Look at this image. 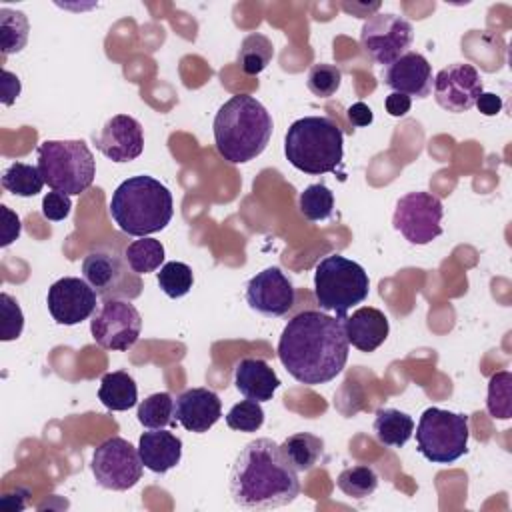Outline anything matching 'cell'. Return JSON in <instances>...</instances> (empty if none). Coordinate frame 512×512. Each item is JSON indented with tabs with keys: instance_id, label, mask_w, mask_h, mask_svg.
<instances>
[{
	"instance_id": "1",
	"label": "cell",
	"mask_w": 512,
	"mask_h": 512,
	"mask_svg": "<svg viewBox=\"0 0 512 512\" xmlns=\"http://www.w3.org/2000/svg\"><path fill=\"white\" fill-rule=\"evenodd\" d=\"M344 322L320 310H304L284 326L278 358L288 374L306 386L334 380L348 360Z\"/></svg>"
},
{
	"instance_id": "2",
	"label": "cell",
	"mask_w": 512,
	"mask_h": 512,
	"mask_svg": "<svg viewBox=\"0 0 512 512\" xmlns=\"http://www.w3.org/2000/svg\"><path fill=\"white\" fill-rule=\"evenodd\" d=\"M230 496L246 510L280 508L300 494L298 470L272 438L248 442L236 456L228 476Z\"/></svg>"
},
{
	"instance_id": "3",
	"label": "cell",
	"mask_w": 512,
	"mask_h": 512,
	"mask_svg": "<svg viewBox=\"0 0 512 512\" xmlns=\"http://www.w3.org/2000/svg\"><path fill=\"white\" fill-rule=\"evenodd\" d=\"M212 128L218 154L230 164H244L266 150L274 124L260 100L238 94L220 106Z\"/></svg>"
},
{
	"instance_id": "4",
	"label": "cell",
	"mask_w": 512,
	"mask_h": 512,
	"mask_svg": "<svg viewBox=\"0 0 512 512\" xmlns=\"http://www.w3.org/2000/svg\"><path fill=\"white\" fill-rule=\"evenodd\" d=\"M174 214L170 190L156 178L140 174L126 178L110 198L114 224L130 236H148L164 230Z\"/></svg>"
},
{
	"instance_id": "5",
	"label": "cell",
	"mask_w": 512,
	"mask_h": 512,
	"mask_svg": "<svg viewBox=\"0 0 512 512\" xmlns=\"http://www.w3.org/2000/svg\"><path fill=\"white\" fill-rule=\"evenodd\" d=\"M284 154L304 174L336 172L344 156V134L332 118L304 116L290 124L284 138Z\"/></svg>"
},
{
	"instance_id": "6",
	"label": "cell",
	"mask_w": 512,
	"mask_h": 512,
	"mask_svg": "<svg viewBox=\"0 0 512 512\" xmlns=\"http://www.w3.org/2000/svg\"><path fill=\"white\" fill-rule=\"evenodd\" d=\"M44 182L66 196L86 192L96 176V160L84 140H44L36 148Z\"/></svg>"
},
{
	"instance_id": "7",
	"label": "cell",
	"mask_w": 512,
	"mask_h": 512,
	"mask_svg": "<svg viewBox=\"0 0 512 512\" xmlns=\"http://www.w3.org/2000/svg\"><path fill=\"white\" fill-rule=\"evenodd\" d=\"M370 290L368 272L342 254H328L314 270V296L324 312L344 320L348 310L362 304Z\"/></svg>"
},
{
	"instance_id": "8",
	"label": "cell",
	"mask_w": 512,
	"mask_h": 512,
	"mask_svg": "<svg viewBox=\"0 0 512 512\" xmlns=\"http://www.w3.org/2000/svg\"><path fill=\"white\" fill-rule=\"evenodd\" d=\"M468 416L426 408L416 428L418 452L432 464H450L468 452Z\"/></svg>"
},
{
	"instance_id": "9",
	"label": "cell",
	"mask_w": 512,
	"mask_h": 512,
	"mask_svg": "<svg viewBox=\"0 0 512 512\" xmlns=\"http://www.w3.org/2000/svg\"><path fill=\"white\" fill-rule=\"evenodd\" d=\"M82 276L104 298L134 300L142 294V280L116 246H96L82 260Z\"/></svg>"
},
{
	"instance_id": "10",
	"label": "cell",
	"mask_w": 512,
	"mask_h": 512,
	"mask_svg": "<svg viewBox=\"0 0 512 512\" xmlns=\"http://www.w3.org/2000/svg\"><path fill=\"white\" fill-rule=\"evenodd\" d=\"M90 466L98 486L122 492L138 484L144 464L138 448L120 436H112L94 448Z\"/></svg>"
},
{
	"instance_id": "11",
	"label": "cell",
	"mask_w": 512,
	"mask_h": 512,
	"mask_svg": "<svg viewBox=\"0 0 512 512\" xmlns=\"http://www.w3.org/2000/svg\"><path fill=\"white\" fill-rule=\"evenodd\" d=\"M442 216L444 206L438 196L408 192L396 202L392 224L410 244L424 246L442 234Z\"/></svg>"
},
{
	"instance_id": "12",
	"label": "cell",
	"mask_w": 512,
	"mask_h": 512,
	"mask_svg": "<svg viewBox=\"0 0 512 512\" xmlns=\"http://www.w3.org/2000/svg\"><path fill=\"white\" fill-rule=\"evenodd\" d=\"M142 330V318L130 300H104L90 320V332L94 342L106 350L126 352L132 348Z\"/></svg>"
},
{
	"instance_id": "13",
	"label": "cell",
	"mask_w": 512,
	"mask_h": 512,
	"mask_svg": "<svg viewBox=\"0 0 512 512\" xmlns=\"http://www.w3.org/2000/svg\"><path fill=\"white\" fill-rule=\"evenodd\" d=\"M414 40L412 24L396 14H374L360 30V46L376 64L390 66L404 56Z\"/></svg>"
},
{
	"instance_id": "14",
	"label": "cell",
	"mask_w": 512,
	"mask_h": 512,
	"mask_svg": "<svg viewBox=\"0 0 512 512\" xmlns=\"http://www.w3.org/2000/svg\"><path fill=\"white\" fill-rule=\"evenodd\" d=\"M434 98L440 108L460 114L468 112L484 92L482 78L472 64H448L434 76Z\"/></svg>"
},
{
	"instance_id": "15",
	"label": "cell",
	"mask_w": 512,
	"mask_h": 512,
	"mask_svg": "<svg viewBox=\"0 0 512 512\" xmlns=\"http://www.w3.org/2000/svg\"><path fill=\"white\" fill-rule=\"evenodd\" d=\"M96 296L98 294L84 278L64 276L48 288L46 304L58 324L76 326L92 316L96 310Z\"/></svg>"
},
{
	"instance_id": "16",
	"label": "cell",
	"mask_w": 512,
	"mask_h": 512,
	"mask_svg": "<svg viewBox=\"0 0 512 512\" xmlns=\"http://www.w3.org/2000/svg\"><path fill=\"white\" fill-rule=\"evenodd\" d=\"M294 300L296 290L292 282L276 266L264 268L246 284V302L252 310H256L262 316H284L294 306Z\"/></svg>"
},
{
	"instance_id": "17",
	"label": "cell",
	"mask_w": 512,
	"mask_h": 512,
	"mask_svg": "<svg viewBox=\"0 0 512 512\" xmlns=\"http://www.w3.org/2000/svg\"><path fill=\"white\" fill-rule=\"evenodd\" d=\"M92 138L96 148L112 162L136 160L144 150L142 126L128 114L112 116Z\"/></svg>"
},
{
	"instance_id": "18",
	"label": "cell",
	"mask_w": 512,
	"mask_h": 512,
	"mask_svg": "<svg viewBox=\"0 0 512 512\" xmlns=\"http://www.w3.org/2000/svg\"><path fill=\"white\" fill-rule=\"evenodd\" d=\"M176 422L194 434L208 432L222 416V402L210 388H188L174 400Z\"/></svg>"
},
{
	"instance_id": "19",
	"label": "cell",
	"mask_w": 512,
	"mask_h": 512,
	"mask_svg": "<svg viewBox=\"0 0 512 512\" xmlns=\"http://www.w3.org/2000/svg\"><path fill=\"white\" fill-rule=\"evenodd\" d=\"M432 66L420 52H406L384 72V86L394 92L426 98L432 92Z\"/></svg>"
},
{
	"instance_id": "20",
	"label": "cell",
	"mask_w": 512,
	"mask_h": 512,
	"mask_svg": "<svg viewBox=\"0 0 512 512\" xmlns=\"http://www.w3.org/2000/svg\"><path fill=\"white\" fill-rule=\"evenodd\" d=\"M342 322L348 344H352L360 352H374L378 346L384 344L390 332L386 314L372 306H362L354 310Z\"/></svg>"
},
{
	"instance_id": "21",
	"label": "cell",
	"mask_w": 512,
	"mask_h": 512,
	"mask_svg": "<svg viewBox=\"0 0 512 512\" xmlns=\"http://www.w3.org/2000/svg\"><path fill=\"white\" fill-rule=\"evenodd\" d=\"M234 384L238 392L256 402L272 400L274 392L280 386V378L274 368L262 358H242L234 366Z\"/></svg>"
},
{
	"instance_id": "22",
	"label": "cell",
	"mask_w": 512,
	"mask_h": 512,
	"mask_svg": "<svg viewBox=\"0 0 512 512\" xmlns=\"http://www.w3.org/2000/svg\"><path fill=\"white\" fill-rule=\"evenodd\" d=\"M138 454L142 464L156 472L164 474L174 468L182 458V440L168 430H150L144 432L138 440Z\"/></svg>"
},
{
	"instance_id": "23",
	"label": "cell",
	"mask_w": 512,
	"mask_h": 512,
	"mask_svg": "<svg viewBox=\"0 0 512 512\" xmlns=\"http://www.w3.org/2000/svg\"><path fill=\"white\" fill-rule=\"evenodd\" d=\"M98 398L108 410H114V412L130 410L138 402L136 380L124 370L108 372L100 380Z\"/></svg>"
},
{
	"instance_id": "24",
	"label": "cell",
	"mask_w": 512,
	"mask_h": 512,
	"mask_svg": "<svg viewBox=\"0 0 512 512\" xmlns=\"http://www.w3.org/2000/svg\"><path fill=\"white\" fill-rule=\"evenodd\" d=\"M374 436L380 444L390 448H402L414 432V420L406 412L396 408H380L374 418Z\"/></svg>"
},
{
	"instance_id": "25",
	"label": "cell",
	"mask_w": 512,
	"mask_h": 512,
	"mask_svg": "<svg viewBox=\"0 0 512 512\" xmlns=\"http://www.w3.org/2000/svg\"><path fill=\"white\" fill-rule=\"evenodd\" d=\"M280 450L298 472H308L322 458L324 440L310 432H296L280 444Z\"/></svg>"
},
{
	"instance_id": "26",
	"label": "cell",
	"mask_w": 512,
	"mask_h": 512,
	"mask_svg": "<svg viewBox=\"0 0 512 512\" xmlns=\"http://www.w3.org/2000/svg\"><path fill=\"white\" fill-rule=\"evenodd\" d=\"M272 56H274L272 40L260 32H254L242 40L236 60L244 74L256 76L272 62Z\"/></svg>"
},
{
	"instance_id": "27",
	"label": "cell",
	"mask_w": 512,
	"mask_h": 512,
	"mask_svg": "<svg viewBox=\"0 0 512 512\" xmlns=\"http://www.w3.org/2000/svg\"><path fill=\"white\" fill-rule=\"evenodd\" d=\"M30 24L24 12L0 8V48L2 56L20 52L28 42Z\"/></svg>"
},
{
	"instance_id": "28",
	"label": "cell",
	"mask_w": 512,
	"mask_h": 512,
	"mask_svg": "<svg viewBox=\"0 0 512 512\" xmlns=\"http://www.w3.org/2000/svg\"><path fill=\"white\" fill-rule=\"evenodd\" d=\"M44 184L46 182H44L38 166H32V164L12 162L2 172V186H4V190L12 192L14 196H22V198L36 196Z\"/></svg>"
},
{
	"instance_id": "29",
	"label": "cell",
	"mask_w": 512,
	"mask_h": 512,
	"mask_svg": "<svg viewBox=\"0 0 512 512\" xmlns=\"http://www.w3.org/2000/svg\"><path fill=\"white\" fill-rule=\"evenodd\" d=\"M124 256H126L128 266L136 274H148V272H154V270H158L162 266V262H164V246H162L160 240L144 236L140 240L130 242L124 248Z\"/></svg>"
},
{
	"instance_id": "30",
	"label": "cell",
	"mask_w": 512,
	"mask_h": 512,
	"mask_svg": "<svg viewBox=\"0 0 512 512\" xmlns=\"http://www.w3.org/2000/svg\"><path fill=\"white\" fill-rule=\"evenodd\" d=\"M138 422L148 430H158L174 422V398L168 392H156L138 404Z\"/></svg>"
},
{
	"instance_id": "31",
	"label": "cell",
	"mask_w": 512,
	"mask_h": 512,
	"mask_svg": "<svg viewBox=\"0 0 512 512\" xmlns=\"http://www.w3.org/2000/svg\"><path fill=\"white\" fill-rule=\"evenodd\" d=\"M298 208L310 222L328 220L334 212V194L324 184H310L300 192Z\"/></svg>"
},
{
	"instance_id": "32",
	"label": "cell",
	"mask_w": 512,
	"mask_h": 512,
	"mask_svg": "<svg viewBox=\"0 0 512 512\" xmlns=\"http://www.w3.org/2000/svg\"><path fill=\"white\" fill-rule=\"evenodd\" d=\"M338 488L356 500L368 498L378 488V474L370 466H350L338 474Z\"/></svg>"
},
{
	"instance_id": "33",
	"label": "cell",
	"mask_w": 512,
	"mask_h": 512,
	"mask_svg": "<svg viewBox=\"0 0 512 512\" xmlns=\"http://www.w3.org/2000/svg\"><path fill=\"white\" fill-rule=\"evenodd\" d=\"M156 278H158L160 290L170 298L186 296L192 290V284H194L192 268L188 264L176 262V260L162 264Z\"/></svg>"
},
{
	"instance_id": "34",
	"label": "cell",
	"mask_w": 512,
	"mask_h": 512,
	"mask_svg": "<svg viewBox=\"0 0 512 512\" xmlns=\"http://www.w3.org/2000/svg\"><path fill=\"white\" fill-rule=\"evenodd\" d=\"M512 374L508 370L496 372L488 382L486 408L494 418L508 420L512 414Z\"/></svg>"
},
{
	"instance_id": "35",
	"label": "cell",
	"mask_w": 512,
	"mask_h": 512,
	"mask_svg": "<svg viewBox=\"0 0 512 512\" xmlns=\"http://www.w3.org/2000/svg\"><path fill=\"white\" fill-rule=\"evenodd\" d=\"M340 82H342V72L338 66L334 64H326V62H320V64H314L310 70H308V76H306V86L308 90L318 96V98H330L336 94V90L340 88Z\"/></svg>"
},
{
	"instance_id": "36",
	"label": "cell",
	"mask_w": 512,
	"mask_h": 512,
	"mask_svg": "<svg viewBox=\"0 0 512 512\" xmlns=\"http://www.w3.org/2000/svg\"><path fill=\"white\" fill-rule=\"evenodd\" d=\"M226 424L230 430L256 432L264 424V410L256 400H242L230 408L226 414Z\"/></svg>"
},
{
	"instance_id": "37",
	"label": "cell",
	"mask_w": 512,
	"mask_h": 512,
	"mask_svg": "<svg viewBox=\"0 0 512 512\" xmlns=\"http://www.w3.org/2000/svg\"><path fill=\"white\" fill-rule=\"evenodd\" d=\"M0 316H2L0 338L4 342L16 340L24 328V314H22L20 304L6 292L0 294Z\"/></svg>"
},
{
	"instance_id": "38",
	"label": "cell",
	"mask_w": 512,
	"mask_h": 512,
	"mask_svg": "<svg viewBox=\"0 0 512 512\" xmlns=\"http://www.w3.org/2000/svg\"><path fill=\"white\" fill-rule=\"evenodd\" d=\"M72 210V202H70V196L62 194V192H48L42 200V214L46 220H52V222H60L64 218H68Z\"/></svg>"
},
{
	"instance_id": "39",
	"label": "cell",
	"mask_w": 512,
	"mask_h": 512,
	"mask_svg": "<svg viewBox=\"0 0 512 512\" xmlns=\"http://www.w3.org/2000/svg\"><path fill=\"white\" fill-rule=\"evenodd\" d=\"M0 212H2V222H4V226H2V242H0V246L2 248H6V246H10L18 236H20V230H22V224H20V218H18V214H14L8 206H0Z\"/></svg>"
},
{
	"instance_id": "40",
	"label": "cell",
	"mask_w": 512,
	"mask_h": 512,
	"mask_svg": "<svg viewBox=\"0 0 512 512\" xmlns=\"http://www.w3.org/2000/svg\"><path fill=\"white\" fill-rule=\"evenodd\" d=\"M384 106H386V112L394 118H402L410 112V106H412V100L410 96L406 94H400V92H392L386 96L384 100Z\"/></svg>"
},
{
	"instance_id": "41",
	"label": "cell",
	"mask_w": 512,
	"mask_h": 512,
	"mask_svg": "<svg viewBox=\"0 0 512 512\" xmlns=\"http://www.w3.org/2000/svg\"><path fill=\"white\" fill-rule=\"evenodd\" d=\"M484 116H496L502 110V98L494 92H482L474 104Z\"/></svg>"
},
{
	"instance_id": "42",
	"label": "cell",
	"mask_w": 512,
	"mask_h": 512,
	"mask_svg": "<svg viewBox=\"0 0 512 512\" xmlns=\"http://www.w3.org/2000/svg\"><path fill=\"white\" fill-rule=\"evenodd\" d=\"M18 94H20V80H18V76H14L8 70H2V96H4L2 102L6 106H10L18 98Z\"/></svg>"
},
{
	"instance_id": "43",
	"label": "cell",
	"mask_w": 512,
	"mask_h": 512,
	"mask_svg": "<svg viewBox=\"0 0 512 512\" xmlns=\"http://www.w3.org/2000/svg\"><path fill=\"white\" fill-rule=\"evenodd\" d=\"M348 120L352 126H368V124H372L374 114L364 102H354L348 108Z\"/></svg>"
}]
</instances>
